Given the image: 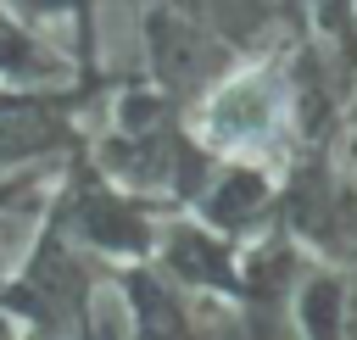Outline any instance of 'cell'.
<instances>
[{"label":"cell","mask_w":357,"mask_h":340,"mask_svg":"<svg viewBox=\"0 0 357 340\" xmlns=\"http://www.w3.org/2000/svg\"><path fill=\"white\" fill-rule=\"evenodd\" d=\"M273 117H279V95H273V84L262 72H251V78H234L229 89L212 95L201 134L212 145H223V150H245L257 134L273 128Z\"/></svg>","instance_id":"1"}]
</instances>
